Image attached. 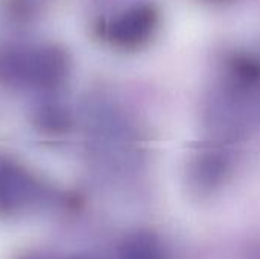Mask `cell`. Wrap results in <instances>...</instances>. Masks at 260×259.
<instances>
[{"instance_id":"cell-1","label":"cell","mask_w":260,"mask_h":259,"mask_svg":"<svg viewBox=\"0 0 260 259\" xmlns=\"http://www.w3.org/2000/svg\"><path fill=\"white\" fill-rule=\"evenodd\" d=\"M66 72V60L56 49L34 47L0 55V76L32 85L56 84Z\"/></svg>"},{"instance_id":"cell-2","label":"cell","mask_w":260,"mask_h":259,"mask_svg":"<svg viewBox=\"0 0 260 259\" xmlns=\"http://www.w3.org/2000/svg\"><path fill=\"white\" fill-rule=\"evenodd\" d=\"M158 11L152 5H137L119 14L107 29L110 41L123 49L145 44L155 32Z\"/></svg>"},{"instance_id":"cell-3","label":"cell","mask_w":260,"mask_h":259,"mask_svg":"<svg viewBox=\"0 0 260 259\" xmlns=\"http://www.w3.org/2000/svg\"><path fill=\"white\" fill-rule=\"evenodd\" d=\"M38 183L20 165L0 160V211L12 212L34 202L38 195Z\"/></svg>"}]
</instances>
